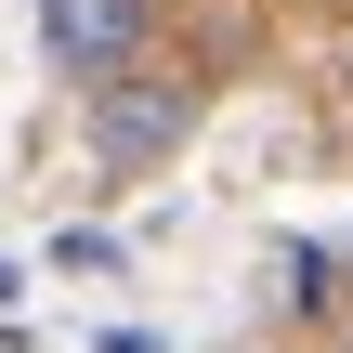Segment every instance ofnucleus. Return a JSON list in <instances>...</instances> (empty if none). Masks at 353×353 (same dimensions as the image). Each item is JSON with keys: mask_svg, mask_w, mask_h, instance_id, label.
I'll return each instance as SVG.
<instances>
[{"mask_svg": "<svg viewBox=\"0 0 353 353\" xmlns=\"http://www.w3.org/2000/svg\"><path fill=\"white\" fill-rule=\"evenodd\" d=\"M341 288H327V249H288V314H327Z\"/></svg>", "mask_w": 353, "mask_h": 353, "instance_id": "3", "label": "nucleus"}, {"mask_svg": "<svg viewBox=\"0 0 353 353\" xmlns=\"http://www.w3.org/2000/svg\"><path fill=\"white\" fill-rule=\"evenodd\" d=\"M196 118H210V79L196 65H118L105 92H92V170L105 183H144V170H170L183 144H196Z\"/></svg>", "mask_w": 353, "mask_h": 353, "instance_id": "1", "label": "nucleus"}, {"mask_svg": "<svg viewBox=\"0 0 353 353\" xmlns=\"http://www.w3.org/2000/svg\"><path fill=\"white\" fill-rule=\"evenodd\" d=\"M52 262H65V275H118V236H92V223H79V236H52Z\"/></svg>", "mask_w": 353, "mask_h": 353, "instance_id": "4", "label": "nucleus"}, {"mask_svg": "<svg viewBox=\"0 0 353 353\" xmlns=\"http://www.w3.org/2000/svg\"><path fill=\"white\" fill-rule=\"evenodd\" d=\"M39 52H52V79L105 92L118 65L157 52V0H39Z\"/></svg>", "mask_w": 353, "mask_h": 353, "instance_id": "2", "label": "nucleus"}]
</instances>
